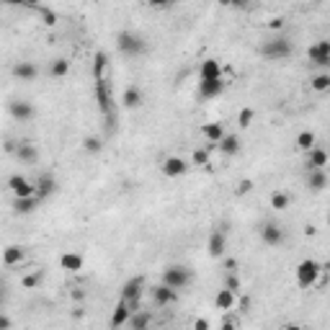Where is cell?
<instances>
[{
	"instance_id": "ab89813d",
	"label": "cell",
	"mask_w": 330,
	"mask_h": 330,
	"mask_svg": "<svg viewBox=\"0 0 330 330\" xmlns=\"http://www.w3.org/2000/svg\"><path fill=\"white\" fill-rule=\"evenodd\" d=\"M250 191H253V181H248V178H245V181H240V184H237V189H235V194H237V196H245V194H250Z\"/></svg>"
},
{
	"instance_id": "7a4b0ae2",
	"label": "cell",
	"mask_w": 330,
	"mask_h": 330,
	"mask_svg": "<svg viewBox=\"0 0 330 330\" xmlns=\"http://www.w3.org/2000/svg\"><path fill=\"white\" fill-rule=\"evenodd\" d=\"M116 47L124 57H139V54L147 52V39L134 34V31H121L116 36Z\"/></svg>"
},
{
	"instance_id": "d4e9b609",
	"label": "cell",
	"mask_w": 330,
	"mask_h": 330,
	"mask_svg": "<svg viewBox=\"0 0 330 330\" xmlns=\"http://www.w3.org/2000/svg\"><path fill=\"white\" fill-rule=\"evenodd\" d=\"M42 207V201L36 199V196H29V199H16L13 201V212L16 214H31V212H36Z\"/></svg>"
},
{
	"instance_id": "8992f818",
	"label": "cell",
	"mask_w": 330,
	"mask_h": 330,
	"mask_svg": "<svg viewBox=\"0 0 330 330\" xmlns=\"http://www.w3.org/2000/svg\"><path fill=\"white\" fill-rule=\"evenodd\" d=\"M8 189H11V194L16 196V199H29V196H36V186L26 178V176H11L8 178Z\"/></svg>"
},
{
	"instance_id": "7bdbcfd3",
	"label": "cell",
	"mask_w": 330,
	"mask_h": 330,
	"mask_svg": "<svg viewBox=\"0 0 330 330\" xmlns=\"http://www.w3.org/2000/svg\"><path fill=\"white\" fill-rule=\"evenodd\" d=\"M11 327H13L11 317H8V315H3V312H0V330H11Z\"/></svg>"
},
{
	"instance_id": "44dd1931",
	"label": "cell",
	"mask_w": 330,
	"mask_h": 330,
	"mask_svg": "<svg viewBox=\"0 0 330 330\" xmlns=\"http://www.w3.org/2000/svg\"><path fill=\"white\" fill-rule=\"evenodd\" d=\"M24 258H26V253H24V248H21V245H8V248L3 250V266H8V268L21 266V263H24Z\"/></svg>"
},
{
	"instance_id": "83f0119b",
	"label": "cell",
	"mask_w": 330,
	"mask_h": 330,
	"mask_svg": "<svg viewBox=\"0 0 330 330\" xmlns=\"http://www.w3.org/2000/svg\"><path fill=\"white\" fill-rule=\"evenodd\" d=\"M219 150L225 155H237L240 152V137L237 134H225L222 142H219Z\"/></svg>"
},
{
	"instance_id": "836d02e7",
	"label": "cell",
	"mask_w": 330,
	"mask_h": 330,
	"mask_svg": "<svg viewBox=\"0 0 330 330\" xmlns=\"http://www.w3.org/2000/svg\"><path fill=\"white\" fill-rule=\"evenodd\" d=\"M83 150L90 152V155H98V152L103 150V139H101V137H85V139H83Z\"/></svg>"
},
{
	"instance_id": "30bf717a",
	"label": "cell",
	"mask_w": 330,
	"mask_h": 330,
	"mask_svg": "<svg viewBox=\"0 0 330 330\" xmlns=\"http://www.w3.org/2000/svg\"><path fill=\"white\" fill-rule=\"evenodd\" d=\"M261 240H263L268 248L281 245V243H284V230H281V225H276V222H266V225H261Z\"/></svg>"
},
{
	"instance_id": "4fadbf2b",
	"label": "cell",
	"mask_w": 330,
	"mask_h": 330,
	"mask_svg": "<svg viewBox=\"0 0 330 330\" xmlns=\"http://www.w3.org/2000/svg\"><path fill=\"white\" fill-rule=\"evenodd\" d=\"M150 291H152V302H155L157 307H168V304H173V302L178 299V291H173V289H168V286H162V284L152 286Z\"/></svg>"
},
{
	"instance_id": "ffe728a7",
	"label": "cell",
	"mask_w": 330,
	"mask_h": 330,
	"mask_svg": "<svg viewBox=\"0 0 330 330\" xmlns=\"http://www.w3.org/2000/svg\"><path fill=\"white\" fill-rule=\"evenodd\" d=\"M16 157H19L21 162H26V165H34V162L39 160V150H36V144H31V142H19Z\"/></svg>"
},
{
	"instance_id": "60d3db41",
	"label": "cell",
	"mask_w": 330,
	"mask_h": 330,
	"mask_svg": "<svg viewBox=\"0 0 330 330\" xmlns=\"http://www.w3.org/2000/svg\"><path fill=\"white\" fill-rule=\"evenodd\" d=\"M222 330H237V320L227 315V317L222 320Z\"/></svg>"
},
{
	"instance_id": "7dc6e473",
	"label": "cell",
	"mask_w": 330,
	"mask_h": 330,
	"mask_svg": "<svg viewBox=\"0 0 330 330\" xmlns=\"http://www.w3.org/2000/svg\"><path fill=\"white\" fill-rule=\"evenodd\" d=\"M240 307L248 312V309H250V297H243V299H240Z\"/></svg>"
},
{
	"instance_id": "603a6c76",
	"label": "cell",
	"mask_w": 330,
	"mask_h": 330,
	"mask_svg": "<svg viewBox=\"0 0 330 330\" xmlns=\"http://www.w3.org/2000/svg\"><path fill=\"white\" fill-rule=\"evenodd\" d=\"M129 315H132V309L119 299L116 302V307H114V312H111V327L116 330V327H121V325H126V320H129Z\"/></svg>"
},
{
	"instance_id": "9a60e30c",
	"label": "cell",
	"mask_w": 330,
	"mask_h": 330,
	"mask_svg": "<svg viewBox=\"0 0 330 330\" xmlns=\"http://www.w3.org/2000/svg\"><path fill=\"white\" fill-rule=\"evenodd\" d=\"M199 75H201V80H222L225 70H222L219 60H204L199 67Z\"/></svg>"
},
{
	"instance_id": "5bb4252c",
	"label": "cell",
	"mask_w": 330,
	"mask_h": 330,
	"mask_svg": "<svg viewBox=\"0 0 330 330\" xmlns=\"http://www.w3.org/2000/svg\"><path fill=\"white\" fill-rule=\"evenodd\" d=\"M207 248H209V255H212V258H222L225 250H227V235H225L222 230H214V232L209 235Z\"/></svg>"
},
{
	"instance_id": "ac0fdd59",
	"label": "cell",
	"mask_w": 330,
	"mask_h": 330,
	"mask_svg": "<svg viewBox=\"0 0 330 330\" xmlns=\"http://www.w3.org/2000/svg\"><path fill=\"white\" fill-rule=\"evenodd\" d=\"M142 103H144L142 90H139L137 85H129V88L124 90V96H121V106H124V108H129V111H134V108H139Z\"/></svg>"
},
{
	"instance_id": "4dcf8cb0",
	"label": "cell",
	"mask_w": 330,
	"mask_h": 330,
	"mask_svg": "<svg viewBox=\"0 0 330 330\" xmlns=\"http://www.w3.org/2000/svg\"><path fill=\"white\" fill-rule=\"evenodd\" d=\"M67 72H70V62H67V60L60 57V60H52V62H49V75H52V78H65Z\"/></svg>"
},
{
	"instance_id": "f907efd6",
	"label": "cell",
	"mask_w": 330,
	"mask_h": 330,
	"mask_svg": "<svg viewBox=\"0 0 330 330\" xmlns=\"http://www.w3.org/2000/svg\"><path fill=\"white\" fill-rule=\"evenodd\" d=\"M0 302H3V297H0Z\"/></svg>"
},
{
	"instance_id": "8fae6325",
	"label": "cell",
	"mask_w": 330,
	"mask_h": 330,
	"mask_svg": "<svg viewBox=\"0 0 330 330\" xmlns=\"http://www.w3.org/2000/svg\"><path fill=\"white\" fill-rule=\"evenodd\" d=\"M34 186H36V199H39V201H44V199H49L52 194H57V178H54L52 173H42Z\"/></svg>"
},
{
	"instance_id": "2e32d148",
	"label": "cell",
	"mask_w": 330,
	"mask_h": 330,
	"mask_svg": "<svg viewBox=\"0 0 330 330\" xmlns=\"http://www.w3.org/2000/svg\"><path fill=\"white\" fill-rule=\"evenodd\" d=\"M11 72H13V78H19V80H34V78L39 75V67H36L34 62L24 60V62H16V65L11 67Z\"/></svg>"
},
{
	"instance_id": "c3c4849f",
	"label": "cell",
	"mask_w": 330,
	"mask_h": 330,
	"mask_svg": "<svg viewBox=\"0 0 330 330\" xmlns=\"http://www.w3.org/2000/svg\"><path fill=\"white\" fill-rule=\"evenodd\" d=\"M72 297H75V299H83V297H85V291H80V289H75V291H72Z\"/></svg>"
},
{
	"instance_id": "5b68a950",
	"label": "cell",
	"mask_w": 330,
	"mask_h": 330,
	"mask_svg": "<svg viewBox=\"0 0 330 330\" xmlns=\"http://www.w3.org/2000/svg\"><path fill=\"white\" fill-rule=\"evenodd\" d=\"M291 49H294L291 42L284 39V36H279V39H268V42L261 47V54L268 57V60H284V57L291 54Z\"/></svg>"
},
{
	"instance_id": "ba28073f",
	"label": "cell",
	"mask_w": 330,
	"mask_h": 330,
	"mask_svg": "<svg viewBox=\"0 0 330 330\" xmlns=\"http://www.w3.org/2000/svg\"><path fill=\"white\" fill-rule=\"evenodd\" d=\"M162 173H165V178H181V176L189 173V162L184 157L171 155V157L162 160Z\"/></svg>"
},
{
	"instance_id": "bcb514c9",
	"label": "cell",
	"mask_w": 330,
	"mask_h": 330,
	"mask_svg": "<svg viewBox=\"0 0 330 330\" xmlns=\"http://www.w3.org/2000/svg\"><path fill=\"white\" fill-rule=\"evenodd\" d=\"M235 266H237L235 258H227V261H225V268H230V273H235Z\"/></svg>"
},
{
	"instance_id": "8d00e7d4",
	"label": "cell",
	"mask_w": 330,
	"mask_h": 330,
	"mask_svg": "<svg viewBox=\"0 0 330 330\" xmlns=\"http://www.w3.org/2000/svg\"><path fill=\"white\" fill-rule=\"evenodd\" d=\"M225 289L232 291V294H237V291H240V279H237L235 273H227V276H225Z\"/></svg>"
},
{
	"instance_id": "e0dca14e",
	"label": "cell",
	"mask_w": 330,
	"mask_h": 330,
	"mask_svg": "<svg viewBox=\"0 0 330 330\" xmlns=\"http://www.w3.org/2000/svg\"><path fill=\"white\" fill-rule=\"evenodd\" d=\"M225 88H227L225 78H222V80H201V83H199V93H201L204 98H217V96L225 93Z\"/></svg>"
},
{
	"instance_id": "3957f363",
	"label": "cell",
	"mask_w": 330,
	"mask_h": 330,
	"mask_svg": "<svg viewBox=\"0 0 330 330\" xmlns=\"http://www.w3.org/2000/svg\"><path fill=\"white\" fill-rule=\"evenodd\" d=\"M194 281V273L186 268V266H168L162 271V286H168V289H173V291H181V289H186L189 284Z\"/></svg>"
},
{
	"instance_id": "b9f144b4",
	"label": "cell",
	"mask_w": 330,
	"mask_h": 330,
	"mask_svg": "<svg viewBox=\"0 0 330 330\" xmlns=\"http://www.w3.org/2000/svg\"><path fill=\"white\" fill-rule=\"evenodd\" d=\"M194 330H209V320L207 317H196L194 320Z\"/></svg>"
},
{
	"instance_id": "6da1fadb",
	"label": "cell",
	"mask_w": 330,
	"mask_h": 330,
	"mask_svg": "<svg viewBox=\"0 0 330 330\" xmlns=\"http://www.w3.org/2000/svg\"><path fill=\"white\" fill-rule=\"evenodd\" d=\"M325 271H327V263H320V261H302L297 266V284L302 289H312V286H322L325 284Z\"/></svg>"
},
{
	"instance_id": "f546056e",
	"label": "cell",
	"mask_w": 330,
	"mask_h": 330,
	"mask_svg": "<svg viewBox=\"0 0 330 330\" xmlns=\"http://www.w3.org/2000/svg\"><path fill=\"white\" fill-rule=\"evenodd\" d=\"M268 204H271V209H276V212H284V209H289V204H291V196H289L286 191H273V194H271V199H268Z\"/></svg>"
},
{
	"instance_id": "f6af8a7d",
	"label": "cell",
	"mask_w": 330,
	"mask_h": 330,
	"mask_svg": "<svg viewBox=\"0 0 330 330\" xmlns=\"http://www.w3.org/2000/svg\"><path fill=\"white\" fill-rule=\"evenodd\" d=\"M16 147H19V142H13V139L6 142V152H13V155H16Z\"/></svg>"
},
{
	"instance_id": "d6a6232c",
	"label": "cell",
	"mask_w": 330,
	"mask_h": 330,
	"mask_svg": "<svg viewBox=\"0 0 330 330\" xmlns=\"http://www.w3.org/2000/svg\"><path fill=\"white\" fill-rule=\"evenodd\" d=\"M315 142H317V139H315L312 132H299V134H297V147H299L302 152H309L312 147H317Z\"/></svg>"
},
{
	"instance_id": "cb8c5ba5",
	"label": "cell",
	"mask_w": 330,
	"mask_h": 330,
	"mask_svg": "<svg viewBox=\"0 0 330 330\" xmlns=\"http://www.w3.org/2000/svg\"><path fill=\"white\" fill-rule=\"evenodd\" d=\"M201 132H204V137H207V142H214V144H219V142H222V137L227 134V132H225V126H222L219 121H212V124H204V126H201Z\"/></svg>"
},
{
	"instance_id": "d6986e66",
	"label": "cell",
	"mask_w": 330,
	"mask_h": 330,
	"mask_svg": "<svg viewBox=\"0 0 330 330\" xmlns=\"http://www.w3.org/2000/svg\"><path fill=\"white\" fill-rule=\"evenodd\" d=\"M325 165H327V152L322 147H312L307 152V168L309 171H325Z\"/></svg>"
},
{
	"instance_id": "4316f807",
	"label": "cell",
	"mask_w": 330,
	"mask_h": 330,
	"mask_svg": "<svg viewBox=\"0 0 330 330\" xmlns=\"http://www.w3.org/2000/svg\"><path fill=\"white\" fill-rule=\"evenodd\" d=\"M214 307H217V309H222V312H230V309L235 307V294H232V291H227V289H219V291H217V297H214Z\"/></svg>"
},
{
	"instance_id": "f35d334b",
	"label": "cell",
	"mask_w": 330,
	"mask_h": 330,
	"mask_svg": "<svg viewBox=\"0 0 330 330\" xmlns=\"http://www.w3.org/2000/svg\"><path fill=\"white\" fill-rule=\"evenodd\" d=\"M194 165H209V150H196L194 152Z\"/></svg>"
},
{
	"instance_id": "74e56055",
	"label": "cell",
	"mask_w": 330,
	"mask_h": 330,
	"mask_svg": "<svg viewBox=\"0 0 330 330\" xmlns=\"http://www.w3.org/2000/svg\"><path fill=\"white\" fill-rule=\"evenodd\" d=\"M36 11H39V16H42V21H44L47 26H54V24H57V16H54L49 8H42V6H36Z\"/></svg>"
},
{
	"instance_id": "ee69618b",
	"label": "cell",
	"mask_w": 330,
	"mask_h": 330,
	"mask_svg": "<svg viewBox=\"0 0 330 330\" xmlns=\"http://www.w3.org/2000/svg\"><path fill=\"white\" fill-rule=\"evenodd\" d=\"M268 26H271L273 31H279V29L284 26V19H271V21H268Z\"/></svg>"
},
{
	"instance_id": "1f68e13d",
	"label": "cell",
	"mask_w": 330,
	"mask_h": 330,
	"mask_svg": "<svg viewBox=\"0 0 330 330\" xmlns=\"http://www.w3.org/2000/svg\"><path fill=\"white\" fill-rule=\"evenodd\" d=\"M309 88H312V90H317V93L330 90V72H320V75H315V78L309 80Z\"/></svg>"
},
{
	"instance_id": "e575fe53",
	"label": "cell",
	"mask_w": 330,
	"mask_h": 330,
	"mask_svg": "<svg viewBox=\"0 0 330 330\" xmlns=\"http://www.w3.org/2000/svg\"><path fill=\"white\" fill-rule=\"evenodd\" d=\"M42 279H44L42 271H31V273H26V276L21 279V286H24V289H36V286L42 284Z\"/></svg>"
},
{
	"instance_id": "9c48e42d",
	"label": "cell",
	"mask_w": 330,
	"mask_h": 330,
	"mask_svg": "<svg viewBox=\"0 0 330 330\" xmlns=\"http://www.w3.org/2000/svg\"><path fill=\"white\" fill-rule=\"evenodd\" d=\"M309 60H312V65H317V67H330V42L327 39H322V42H317V44H312L309 47Z\"/></svg>"
},
{
	"instance_id": "484cf974",
	"label": "cell",
	"mask_w": 330,
	"mask_h": 330,
	"mask_svg": "<svg viewBox=\"0 0 330 330\" xmlns=\"http://www.w3.org/2000/svg\"><path fill=\"white\" fill-rule=\"evenodd\" d=\"M106 72H108V57H106V52H96V57H93V75H96V80H106Z\"/></svg>"
},
{
	"instance_id": "277c9868",
	"label": "cell",
	"mask_w": 330,
	"mask_h": 330,
	"mask_svg": "<svg viewBox=\"0 0 330 330\" xmlns=\"http://www.w3.org/2000/svg\"><path fill=\"white\" fill-rule=\"evenodd\" d=\"M142 294H144V276H134V279H129L124 286H121V294H119V299L132 309V312H137V309H142L139 307V299H142Z\"/></svg>"
},
{
	"instance_id": "f1b7e54d",
	"label": "cell",
	"mask_w": 330,
	"mask_h": 330,
	"mask_svg": "<svg viewBox=\"0 0 330 330\" xmlns=\"http://www.w3.org/2000/svg\"><path fill=\"white\" fill-rule=\"evenodd\" d=\"M307 186H309L312 191H322V189L327 186V173H325V171H309Z\"/></svg>"
},
{
	"instance_id": "d590c367",
	"label": "cell",
	"mask_w": 330,
	"mask_h": 330,
	"mask_svg": "<svg viewBox=\"0 0 330 330\" xmlns=\"http://www.w3.org/2000/svg\"><path fill=\"white\" fill-rule=\"evenodd\" d=\"M253 108H240V114H237V126L240 129H248L250 124H253Z\"/></svg>"
},
{
	"instance_id": "7c38bea8",
	"label": "cell",
	"mask_w": 330,
	"mask_h": 330,
	"mask_svg": "<svg viewBox=\"0 0 330 330\" xmlns=\"http://www.w3.org/2000/svg\"><path fill=\"white\" fill-rule=\"evenodd\" d=\"M60 266H62L65 271H70V273H78V271H83L85 258H83V253H78V250H65V253L60 255Z\"/></svg>"
},
{
	"instance_id": "52a82bcc",
	"label": "cell",
	"mask_w": 330,
	"mask_h": 330,
	"mask_svg": "<svg viewBox=\"0 0 330 330\" xmlns=\"http://www.w3.org/2000/svg\"><path fill=\"white\" fill-rule=\"evenodd\" d=\"M8 114H11V119L24 124V121H31L36 116V108H34L31 101H11L8 103Z\"/></svg>"
},
{
	"instance_id": "7402d4cb",
	"label": "cell",
	"mask_w": 330,
	"mask_h": 330,
	"mask_svg": "<svg viewBox=\"0 0 330 330\" xmlns=\"http://www.w3.org/2000/svg\"><path fill=\"white\" fill-rule=\"evenodd\" d=\"M150 312H144V309H137V312H132L129 315V320H126V325H129V330H150Z\"/></svg>"
},
{
	"instance_id": "681fc988",
	"label": "cell",
	"mask_w": 330,
	"mask_h": 330,
	"mask_svg": "<svg viewBox=\"0 0 330 330\" xmlns=\"http://www.w3.org/2000/svg\"><path fill=\"white\" fill-rule=\"evenodd\" d=\"M284 330H302V327H299V325H286Z\"/></svg>"
}]
</instances>
